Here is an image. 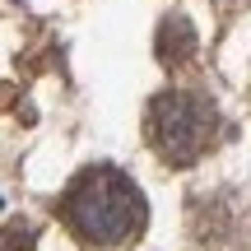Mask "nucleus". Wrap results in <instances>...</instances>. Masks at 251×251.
I'll list each match as a JSON object with an SVG mask.
<instances>
[{
    "label": "nucleus",
    "instance_id": "nucleus-1",
    "mask_svg": "<svg viewBox=\"0 0 251 251\" xmlns=\"http://www.w3.org/2000/svg\"><path fill=\"white\" fill-rule=\"evenodd\" d=\"M61 214L84 242L117 247V242H130V237L144 233L149 205H144L140 186H135L121 168H84L79 177L65 186Z\"/></svg>",
    "mask_w": 251,
    "mask_h": 251
},
{
    "label": "nucleus",
    "instance_id": "nucleus-2",
    "mask_svg": "<svg viewBox=\"0 0 251 251\" xmlns=\"http://www.w3.org/2000/svg\"><path fill=\"white\" fill-rule=\"evenodd\" d=\"M214 130H219V112L209 98L200 93H186V89H168L149 102V140L153 149L163 153L168 163L186 168L196 163L200 153L214 144Z\"/></svg>",
    "mask_w": 251,
    "mask_h": 251
},
{
    "label": "nucleus",
    "instance_id": "nucleus-3",
    "mask_svg": "<svg viewBox=\"0 0 251 251\" xmlns=\"http://www.w3.org/2000/svg\"><path fill=\"white\" fill-rule=\"evenodd\" d=\"M191 51H196V28H191L181 14L163 19L158 24V61L163 65H186Z\"/></svg>",
    "mask_w": 251,
    "mask_h": 251
},
{
    "label": "nucleus",
    "instance_id": "nucleus-4",
    "mask_svg": "<svg viewBox=\"0 0 251 251\" xmlns=\"http://www.w3.org/2000/svg\"><path fill=\"white\" fill-rule=\"evenodd\" d=\"M0 251H33V228H28L24 219H14V224L0 233Z\"/></svg>",
    "mask_w": 251,
    "mask_h": 251
}]
</instances>
